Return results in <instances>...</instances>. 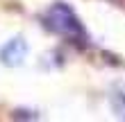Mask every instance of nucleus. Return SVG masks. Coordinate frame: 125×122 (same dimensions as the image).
I'll return each instance as SVG.
<instances>
[{"instance_id":"1","label":"nucleus","mask_w":125,"mask_h":122,"mask_svg":"<svg viewBox=\"0 0 125 122\" xmlns=\"http://www.w3.org/2000/svg\"><path fill=\"white\" fill-rule=\"evenodd\" d=\"M46 25L50 30L64 34V36L68 39H82L84 32H82V25H80V20L75 18V14H73L71 7L66 5H52L50 9L46 11Z\"/></svg>"},{"instance_id":"2","label":"nucleus","mask_w":125,"mask_h":122,"mask_svg":"<svg viewBox=\"0 0 125 122\" xmlns=\"http://www.w3.org/2000/svg\"><path fill=\"white\" fill-rule=\"evenodd\" d=\"M25 52H27V45L21 39H14L0 50V59H2L7 66H18V63L25 59Z\"/></svg>"}]
</instances>
